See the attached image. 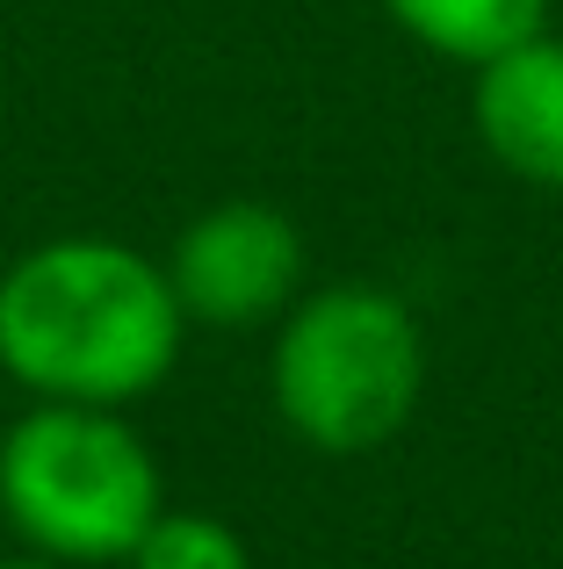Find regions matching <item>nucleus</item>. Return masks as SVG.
Returning <instances> with one entry per match:
<instances>
[{
    "label": "nucleus",
    "mask_w": 563,
    "mask_h": 569,
    "mask_svg": "<svg viewBox=\"0 0 563 569\" xmlns=\"http://www.w3.org/2000/svg\"><path fill=\"white\" fill-rule=\"evenodd\" d=\"M188 318L167 260L66 231L0 267V376L29 403L130 411L181 368Z\"/></svg>",
    "instance_id": "f257e3e1"
},
{
    "label": "nucleus",
    "mask_w": 563,
    "mask_h": 569,
    "mask_svg": "<svg viewBox=\"0 0 563 569\" xmlns=\"http://www.w3.org/2000/svg\"><path fill=\"white\" fill-rule=\"evenodd\" d=\"M275 418L310 455H376L412 426L426 397L419 310L376 281H325L275 318L268 347Z\"/></svg>",
    "instance_id": "f03ea898"
},
{
    "label": "nucleus",
    "mask_w": 563,
    "mask_h": 569,
    "mask_svg": "<svg viewBox=\"0 0 563 569\" xmlns=\"http://www.w3.org/2000/svg\"><path fill=\"white\" fill-rule=\"evenodd\" d=\"M167 512V483L124 411L101 403H29L0 432V519L29 556L66 569L124 562Z\"/></svg>",
    "instance_id": "7ed1b4c3"
},
{
    "label": "nucleus",
    "mask_w": 563,
    "mask_h": 569,
    "mask_svg": "<svg viewBox=\"0 0 563 569\" xmlns=\"http://www.w3.org/2000/svg\"><path fill=\"white\" fill-rule=\"evenodd\" d=\"M167 281L188 325H225V332L275 325L304 296V231L289 209L260 194H225L181 223Z\"/></svg>",
    "instance_id": "20e7f679"
},
{
    "label": "nucleus",
    "mask_w": 563,
    "mask_h": 569,
    "mask_svg": "<svg viewBox=\"0 0 563 569\" xmlns=\"http://www.w3.org/2000/svg\"><path fill=\"white\" fill-rule=\"evenodd\" d=\"M470 123H477V144L492 152L498 173L563 194V37L556 29H535V37L506 43L498 58L470 66Z\"/></svg>",
    "instance_id": "39448f33"
},
{
    "label": "nucleus",
    "mask_w": 563,
    "mask_h": 569,
    "mask_svg": "<svg viewBox=\"0 0 563 569\" xmlns=\"http://www.w3.org/2000/svg\"><path fill=\"white\" fill-rule=\"evenodd\" d=\"M383 14L448 66H484L506 43L550 29V0H383Z\"/></svg>",
    "instance_id": "423d86ee"
},
{
    "label": "nucleus",
    "mask_w": 563,
    "mask_h": 569,
    "mask_svg": "<svg viewBox=\"0 0 563 569\" xmlns=\"http://www.w3.org/2000/svg\"><path fill=\"white\" fill-rule=\"evenodd\" d=\"M124 569H254V548H246L239 527H225L217 512L167 505V512L138 533V548L124 556Z\"/></svg>",
    "instance_id": "0eeeda50"
},
{
    "label": "nucleus",
    "mask_w": 563,
    "mask_h": 569,
    "mask_svg": "<svg viewBox=\"0 0 563 569\" xmlns=\"http://www.w3.org/2000/svg\"><path fill=\"white\" fill-rule=\"evenodd\" d=\"M0 569H66V562H51V556H29V548H22V556H0Z\"/></svg>",
    "instance_id": "6e6552de"
}]
</instances>
